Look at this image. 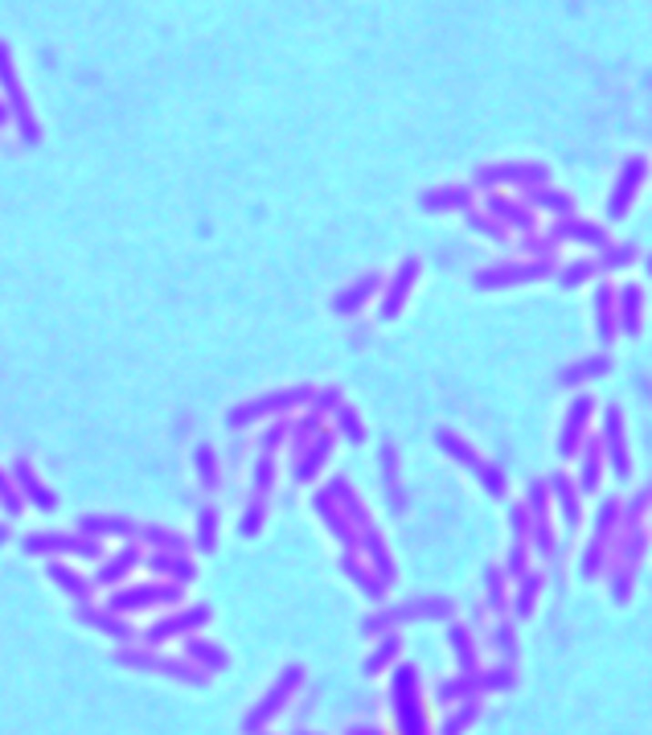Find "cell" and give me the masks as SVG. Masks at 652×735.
I'll use <instances>...</instances> for the list:
<instances>
[{"label": "cell", "instance_id": "6da1fadb", "mask_svg": "<svg viewBox=\"0 0 652 735\" xmlns=\"http://www.w3.org/2000/svg\"><path fill=\"white\" fill-rule=\"evenodd\" d=\"M0 87H5V99H9V108H5V111L17 119L21 140L37 144V140H42V128H37V116H34V108H29V99H25V87H21L17 70H13L9 46H0Z\"/></svg>", "mask_w": 652, "mask_h": 735}, {"label": "cell", "instance_id": "7a4b0ae2", "mask_svg": "<svg viewBox=\"0 0 652 735\" xmlns=\"http://www.w3.org/2000/svg\"><path fill=\"white\" fill-rule=\"evenodd\" d=\"M316 390L312 387H291V390H267L263 399H250V403H242V407H234L230 415H226V423L230 428H247V423H255V419H263V415H283L288 407H300V403H308Z\"/></svg>", "mask_w": 652, "mask_h": 735}, {"label": "cell", "instance_id": "3957f363", "mask_svg": "<svg viewBox=\"0 0 652 735\" xmlns=\"http://www.w3.org/2000/svg\"><path fill=\"white\" fill-rule=\"evenodd\" d=\"M435 444L443 448V452L452 456V461H460L468 472H476V477L484 481V489H488V493H493V497H504V477L493 469V464L484 461V456L476 452V448L468 444V440H460V436H455V431H447V428H435Z\"/></svg>", "mask_w": 652, "mask_h": 735}, {"label": "cell", "instance_id": "277c9868", "mask_svg": "<svg viewBox=\"0 0 652 735\" xmlns=\"http://www.w3.org/2000/svg\"><path fill=\"white\" fill-rule=\"evenodd\" d=\"M554 275V259H525V264H496V267H484L476 272V288L480 292H493V288H513V284H534V280H545Z\"/></svg>", "mask_w": 652, "mask_h": 735}, {"label": "cell", "instance_id": "5b68a950", "mask_svg": "<svg viewBox=\"0 0 652 735\" xmlns=\"http://www.w3.org/2000/svg\"><path fill=\"white\" fill-rule=\"evenodd\" d=\"M529 505H525V518H529V538L542 554H554V530H550V485L545 481H529Z\"/></svg>", "mask_w": 652, "mask_h": 735}, {"label": "cell", "instance_id": "8992f818", "mask_svg": "<svg viewBox=\"0 0 652 735\" xmlns=\"http://www.w3.org/2000/svg\"><path fill=\"white\" fill-rule=\"evenodd\" d=\"M550 169L545 165H534V160H517V165H488L476 173V185L480 190H496V185H545Z\"/></svg>", "mask_w": 652, "mask_h": 735}, {"label": "cell", "instance_id": "52a82bcc", "mask_svg": "<svg viewBox=\"0 0 652 735\" xmlns=\"http://www.w3.org/2000/svg\"><path fill=\"white\" fill-rule=\"evenodd\" d=\"M181 600V587L177 584H140V587H124V592L107 595L111 612H136V608H157V604H173Z\"/></svg>", "mask_w": 652, "mask_h": 735}, {"label": "cell", "instance_id": "ba28073f", "mask_svg": "<svg viewBox=\"0 0 652 735\" xmlns=\"http://www.w3.org/2000/svg\"><path fill=\"white\" fill-rule=\"evenodd\" d=\"M394 707H398V719H402V735H427L423 710H419V674L406 666L394 678Z\"/></svg>", "mask_w": 652, "mask_h": 735}, {"label": "cell", "instance_id": "9c48e42d", "mask_svg": "<svg viewBox=\"0 0 652 735\" xmlns=\"http://www.w3.org/2000/svg\"><path fill=\"white\" fill-rule=\"evenodd\" d=\"M29 554H83V559H99L103 546L91 534H29Z\"/></svg>", "mask_w": 652, "mask_h": 735}, {"label": "cell", "instance_id": "30bf717a", "mask_svg": "<svg viewBox=\"0 0 652 735\" xmlns=\"http://www.w3.org/2000/svg\"><path fill=\"white\" fill-rule=\"evenodd\" d=\"M300 682H304V674H300V666H288V669H283V674L271 682V690H267V699L259 702V707L247 715V723H242V731H259V727H263L267 719H275V710H280L283 702L291 699V690H296Z\"/></svg>", "mask_w": 652, "mask_h": 735}, {"label": "cell", "instance_id": "8fae6325", "mask_svg": "<svg viewBox=\"0 0 652 735\" xmlns=\"http://www.w3.org/2000/svg\"><path fill=\"white\" fill-rule=\"evenodd\" d=\"M644 177H648V160H644V157H632V160L624 165V173H619L616 190H611V202H607V218H611V223H619V218L627 214V206L636 202V193H640Z\"/></svg>", "mask_w": 652, "mask_h": 735}, {"label": "cell", "instance_id": "7c38bea8", "mask_svg": "<svg viewBox=\"0 0 652 735\" xmlns=\"http://www.w3.org/2000/svg\"><path fill=\"white\" fill-rule=\"evenodd\" d=\"M591 411H595V399H591V395H575V403L566 407V419H562V436H558L562 461H575L578 444H583V436H586V419H591Z\"/></svg>", "mask_w": 652, "mask_h": 735}, {"label": "cell", "instance_id": "4fadbf2b", "mask_svg": "<svg viewBox=\"0 0 652 735\" xmlns=\"http://www.w3.org/2000/svg\"><path fill=\"white\" fill-rule=\"evenodd\" d=\"M603 444H607L611 472H616L619 481H627L632 456H627V436H624V415H619V407H607V411H603Z\"/></svg>", "mask_w": 652, "mask_h": 735}, {"label": "cell", "instance_id": "5bb4252c", "mask_svg": "<svg viewBox=\"0 0 652 735\" xmlns=\"http://www.w3.org/2000/svg\"><path fill=\"white\" fill-rule=\"evenodd\" d=\"M419 255H406L402 259V267H398V275L390 280V288L382 292V321H394L398 313H402V305H406V296H411V288H414V280H419Z\"/></svg>", "mask_w": 652, "mask_h": 735}, {"label": "cell", "instance_id": "9a60e30c", "mask_svg": "<svg viewBox=\"0 0 652 735\" xmlns=\"http://www.w3.org/2000/svg\"><path fill=\"white\" fill-rule=\"evenodd\" d=\"M13 485H17V493H21V502H34L37 510H54L58 505V497L50 493V485H42V477L34 472V464L29 461H13Z\"/></svg>", "mask_w": 652, "mask_h": 735}, {"label": "cell", "instance_id": "2e32d148", "mask_svg": "<svg viewBox=\"0 0 652 735\" xmlns=\"http://www.w3.org/2000/svg\"><path fill=\"white\" fill-rule=\"evenodd\" d=\"M616 305H619V329L616 333L640 337V329H644V288L640 284H624V288L616 292Z\"/></svg>", "mask_w": 652, "mask_h": 735}, {"label": "cell", "instance_id": "e0dca14e", "mask_svg": "<svg viewBox=\"0 0 652 735\" xmlns=\"http://www.w3.org/2000/svg\"><path fill=\"white\" fill-rule=\"evenodd\" d=\"M550 239L554 243H586V247H607V231H599L595 223L586 218H558L550 226Z\"/></svg>", "mask_w": 652, "mask_h": 735}, {"label": "cell", "instance_id": "ac0fdd59", "mask_svg": "<svg viewBox=\"0 0 652 735\" xmlns=\"http://www.w3.org/2000/svg\"><path fill=\"white\" fill-rule=\"evenodd\" d=\"M209 620V608H185V612H177V616H165V620H157V625L148 628V641L157 645V641H168V637H181V633H193V628H201Z\"/></svg>", "mask_w": 652, "mask_h": 735}, {"label": "cell", "instance_id": "d6986e66", "mask_svg": "<svg viewBox=\"0 0 652 735\" xmlns=\"http://www.w3.org/2000/svg\"><path fill=\"white\" fill-rule=\"evenodd\" d=\"M124 666H136V669H157V674H173V678H185V682H201L198 669H189V661H168L160 653H119Z\"/></svg>", "mask_w": 652, "mask_h": 735}, {"label": "cell", "instance_id": "ffe728a7", "mask_svg": "<svg viewBox=\"0 0 652 735\" xmlns=\"http://www.w3.org/2000/svg\"><path fill=\"white\" fill-rule=\"evenodd\" d=\"M595 337L599 346L616 341V288L611 284H595Z\"/></svg>", "mask_w": 652, "mask_h": 735}, {"label": "cell", "instance_id": "44dd1931", "mask_svg": "<svg viewBox=\"0 0 652 735\" xmlns=\"http://www.w3.org/2000/svg\"><path fill=\"white\" fill-rule=\"evenodd\" d=\"M378 292H382V275L370 272V275H362L357 284L341 288L337 300H332V308H337V313H357V308H365L370 305V296H378Z\"/></svg>", "mask_w": 652, "mask_h": 735}, {"label": "cell", "instance_id": "7402d4cb", "mask_svg": "<svg viewBox=\"0 0 652 735\" xmlns=\"http://www.w3.org/2000/svg\"><path fill=\"white\" fill-rule=\"evenodd\" d=\"M616 513H619V505L616 502H607L599 510V530H595V543H591V551H586V563H583V575H599V563H603V543L611 538V530H616Z\"/></svg>", "mask_w": 652, "mask_h": 735}, {"label": "cell", "instance_id": "603a6c76", "mask_svg": "<svg viewBox=\"0 0 652 735\" xmlns=\"http://www.w3.org/2000/svg\"><path fill=\"white\" fill-rule=\"evenodd\" d=\"M488 210H493V218H501V223H509L513 231L529 234L534 231V210H525L521 202L513 198H501V193H488Z\"/></svg>", "mask_w": 652, "mask_h": 735}, {"label": "cell", "instance_id": "cb8c5ba5", "mask_svg": "<svg viewBox=\"0 0 652 735\" xmlns=\"http://www.w3.org/2000/svg\"><path fill=\"white\" fill-rule=\"evenodd\" d=\"M329 452H332V436H329V431H316V436H312V448H308V452L300 456V464H296V481H312L316 472L324 469Z\"/></svg>", "mask_w": 652, "mask_h": 735}, {"label": "cell", "instance_id": "d4e9b609", "mask_svg": "<svg viewBox=\"0 0 652 735\" xmlns=\"http://www.w3.org/2000/svg\"><path fill=\"white\" fill-rule=\"evenodd\" d=\"M78 530H83V534H91V538H99V534L132 538V534H136V522L111 518V513H87V518H78Z\"/></svg>", "mask_w": 652, "mask_h": 735}, {"label": "cell", "instance_id": "484cf974", "mask_svg": "<svg viewBox=\"0 0 652 735\" xmlns=\"http://www.w3.org/2000/svg\"><path fill=\"white\" fill-rule=\"evenodd\" d=\"M607 370H611V357L595 354V357H583V362L566 366V370L558 374V382L562 387H578V382H591V378H599V374H607Z\"/></svg>", "mask_w": 652, "mask_h": 735}, {"label": "cell", "instance_id": "4316f807", "mask_svg": "<svg viewBox=\"0 0 652 735\" xmlns=\"http://www.w3.org/2000/svg\"><path fill=\"white\" fill-rule=\"evenodd\" d=\"M419 202L423 210H468L472 190L468 185H447V190H427Z\"/></svg>", "mask_w": 652, "mask_h": 735}, {"label": "cell", "instance_id": "83f0119b", "mask_svg": "<svg viewBox=\"0 0 652 735\" xmlns=\"http://www.w3.org/2000/svg\"><path fill=\"white\" fill-rule=\"evenodd\" d=\"M148 567H157L160 575H168V579H177V584H189L193 575H198V567H193L185 554H173V551H157V554H148Z\"/></svg>", "mask_w": 652, "mask_h": 735}, {"label": "cell", "instance_id": "f1b7e54d", "mask_svg": "<svg viewBox=\"0 0 652 735\" xmlns=\"http://www.w3.org/2000/svg\"><path fill=\"white\" fill-rule=\"evenodd\" d=\"M575 202L558 190H545V185H525V210H550V214H570Z\"/></svg>", "mask_w": 652, "mask_h": 735}, {"label": "cell", "instance_id": "f546056e", "mask_svg": "<svg viewBox=\"0 0 652 735\" xmlns=\"http://www.w3.org/2000/svg\"><path fill=\"white\" fill-rule=\"evenodd\" d=\"M545 485L554 489V497H558L562 505V518H566V526H578V518H583V505H578V493H575V481L566 477V472H558L554 481H545Z\"/></svg>", "mask_w": 652, "mask_h": 735}, {"label": "cell", "instance_id": "4dcf8cb0", "mask_svg": "<svg viewBox=\"0 0 652 735\" xmlns=\"http://www.w3.org/2000/svg\"><path fill=\"white\" fill-rule=\"evenodd\" d=\"M136 563H140V551H136V546H124V551H119V554H111V559L99 567V575H95V584H103V587L119 584V579H124L127 571L136 567Z\"/></svg>", "mask_w": 652, "mask_h": 735}, {"label": "cell", "instance_id": "1f68e13d", "mask_svg": "<svg viewBox=\"0 0 652 735\" xmlns=\"http://www.w3.org/2000/svg\"><path fill=\"white\" fill-rule=\"evenodd\" d=\"M316 510H321V518L329 522V530L341 538V543H345V546H353V543H357V530H353V522H349L345 513H337V510H332V497H329V493H316Z\"/></svg>", "mask_w": 652, "mask_h": 735}, {"label": "cell", "instance_id": "d6a6232c", "mask_svg": "<svg viewBox=\"0 0 652 735\" xmlns=\"http://www.w3.org/2000/svg\"><path fill=\"white\" fill-rule=\"evenodd\" d=\"M382 472H386L390 505L402 513V510H406V497H402V485H398V448H394V444H382Z\"/></svg>", "mask_w": 652, "mask_h": 735}, {"label": "cell", "instance_id": "836d02e7", "mask_svg": "<svg viewBox=\"0 0 652 735\" xmlns=\"http://www.w3.org/2000/svg\"><path fill=\"white\" fill-rule=\"evenodd\" d=\"M583 448V477H578V489L583 493H595V485H599V472H603V452H599V440H586Z\"/></svg>", "mask_w": 652, "mask_h": 735}, {"label": "cell", "instance_id": "e575fe53", "mask_svg": "<svg viewBox=\"0 0 652 735\" xmlns=\"http://www.w3.org/2000/svg\"><path fill=\"white\" fill-rule=\"evenodd\" d=\"M46 575H50L58 587H66V595H75V600L87 604V595H91V579H83L78 571L62 567V563H50V567H46Z\"/></svg>", "mask_w": 652, "mask_h": 735}, {"label": "cell", "instance_id": "d590c367", "mask_svg": "<svg viewBox=\"0 0 652 735\" xmlns=\"http://www.w3.org/2000/svg\"><path fill=\"white\" fill-rule=\"evenodd\" d=\"M185 657H193L201 669H226V649L209 641H189L185 645Z\"/></svg>", "mask_w": 652, "mask_h": 735}, {"label": "cell", "instance_id": "8d00e7d4", "mask_svg": "<svg viewBox=\"0 0 652 735\" xmlns=\"http://www.w3.org/2000/svg\"><path fill=\"white\" fill-rule=\"evenodd\" d=\"M78 616L87 620V625H95L99 633H107V637H119V641H127L132 637V625H124L119 616H111V612H95V608H83Z\"/></svg>", "mask_w": 652, "mask_h": 735}, {"label": "cell", "instance_id": "74e56055", "mask_svg": "<svg viewBox=\"0 0 652 735\" xmlns=\"http://www.w3.org/2000/svg\"><path fill=\"white\" fill-rule=\"evenodd\" d=\"M136 534L144 538V543L160 546V551H173V554H185V538L173 534V530H160V526H136Z\"/></svg>", "mask_w": 652, "mask_h": 735}, {"label": "cell", "instance_id": "f35d334b", "mask_svg": "<svg viewBox=\"0 0 652 735\" xmlns=\"http://www.w3.org/2000/svg\"><path fill=\"white\" fill-rule=\"evenodd\" d=\"M332 415H337V428H341V436L349 440V444H362L365 440V428H362V419H357V411L349 403H341V407H332Z\"/></svg>", "mask_w": 652, "mask_h": 735}, {"label": "cell", "instance_id": "ab89813d", "mask_svg": "<svg viewBox=\"0 0 652 735\" xmlns=\"http://www.w3.org/2000/svg\"><path fill=\"white\" fill-rule=\"evenodd\" d=\"M193 461H198V477H201V489H218V456L209 444H198V452H193Z\"/></svg>", "mask_w": 652, "mask_h": 735}, {"label": "cell", "instance_id": "60d3db41", "mask_svg": "<svg viewBox=\"0 0 652 735\" xmlns=\"http://www.w3.org/2000/svg\"><path fill=\"white\" fill-rule=\"evenodd\" d=\"M214 543H218V510L206 505L198 513V551H214Z\"/></svg>", "mask_w": 652, "mask_h": 735}, {"label": "cell", "instance_id": "b9f144b4", "mask_svg": "<svg viewBox=\"0 0 652 735\" xmlns=\"http://www.w3.org/2000/svg\"><path fill=\"white\" fill-rule=\"evenodd\" d=\"M341 567H345L349 575H353L357 584H362V592H365V595H373V600H382V587H386V584H382L378 575H370V571H365L357 559H341Z\"/></svg>", "mask_w": 652, "mask_h": 735}, {"label": "cell", "instance_id": "7bdbcfd3", "mask_svg": "<svg viewBox=\"0 0 652 735\" xmlns=\"http://www.w3.org/2000/svg\"><path fill=\"white\" fill-rule=\"evenodd\" d=\"M595 272H599V267H595L591 259H578V264L562 267V272H558V284H562V288H578V284H586Z\"/></svg>", "mask_w": 652, "mask_h": 735}, {"label": "cell", "instance_id": "ee69618b", "mask_svg": "<svg viewBox=\"0 0 652 735\" xmlns=\"http://www.w3.org/2000/svg\"><path fill=\"white\" fill-rule=\"evenodd\" d=\"M537 587H542V575H525V579H521V592H517V616H529V612H534Z\"/></svg>", "mask_w": 652, "mask_h": 735}, {"label": "cell", "instance_id": "f6af8a7d", "mask_svg": "<svg viewBox=\"0 0 652 735\" xmlns=\"http://www.w3.org/2000/svg\"><path fill=\"white\" fill-rule=\"evenodd\" d=\"M271 477H275V461H271V452H263V461H259V469H255V502H267Z\"/></svg>", "mask_w": 652, "mask_h": 735}, {"label": "cell", "instance_id": "bcb514c9", "mask_svg": "<svg viewBox=\"0 0 652 735\" xmlns=\"http://www.w3.org/2000/svg\"><path fill=\"white\" fill-rule=\"evenodd\" d=\"M632 259H636V247H607L595 267H603V272H616V267H627Z\"/></svg>", "mask_w": 652, "mask_h": 735}, {"label": "cell", "instance_id": "7dc6e473", "mask_svg": "<svg viewBox=\"0 0 652 735\" xmlns=\"http://www.w3.org/2000/svg\"><path fill=\"white\" fill-rule=\"evenodd\" d=\"M468 226H472V231H480L484 239H493V243H509V234H504L501 226L493 223V218H480L476 210H468Z\"/></svg>", "mask_w": 652, "mask_h": 735}, {"label": "cell", "instance_id": "c3c4849f", "mask_svg": "<svg viewBox=\"0 0 652 735\" xmlns=\"http://www.w3.org/2000/svg\"><path fill=\"white\" fill-rule=\"evenodd\" d=\"M394 653H398V637H386V641H382V649H373V657L365 661V669H370V674H378V669H386Z\"/></svg>", "mask_w": 652, "mask_h": 735}, {"label": "cell", "instance_id": "681fc988", "mask_svg": "<svg viewBox=\"0 0 652 735\" xmlns=\"http://www.w3.org/2000/svg\"><path fill=\"white\" fill-rule=\"evenodd\" d=\"M452 645H455V657H460V666L464 669H476V653H472L468 633H464V628H452Z\"/></svg>", "mask_w": 652, "mask_h": 735}, {"label": "cell", "instance_id": "f907efd6", "mask_svg": "<svg viewBox=\"0 0 652 735\" xmlns=\"http://www.w3.org/2000/svg\"><path fill=\"white\" fill-rule=\"evenodd\" d=\"M0 505H5L9 513H21V493H17V485H13L9 472H0Z\"/></svg>", "mask_w": 652, "mask_h": 735}, {"label": "cell", "instance_id": "816d5d0a", "mask_svg": "<svg viewBox=\"0 0 652 735\" xmlns=\"http://www.w3.org/2000/svg\"><path fill=\"white\" fill-rule=\"evenodd\" d=\"M476 715H480V707H476V702H468V707H464V710H455V715L447 719L443 735H460L464 727H468V723H472V719H476Z\"/></svg>", "mask_w": 652, "mask_h": 735}, {"label": "cell", "instance_id": "f5cc1de1", "mask_svg": "<svg viewBox=\"0 0 652 735\" xmlns=\"http://www.w3.org/2000/svg\"><path fill=\"white\" fill-rule=\"evenodd\" d=\"M291 428H296V448H300V444H308V440H312L316 431H321V411L304 415V419H300V423H291Z\"/></svg>", "mask_w": 652, "mask_h": 735}, {"label": "cell", "instance_id": "db71d44e", "mask_svg": "<svg viewBox=\"0 0 652 735\" xmlns=\"http://www.w3.org/2000/svg\"><path fill=\"white\" fill-rule=\"evenodd\" d=\"M312 403H316V411H332V407H341V390H332V387L316 390Z\"/></svg>", "mask_w": 652, "mask_h": 735}, {"label": "cell", "instance_id": "11a10c76", "mask_svg": "<svg viewBox=\"0 0 652 735\" xmlns=\"http://www.w3.org/2000/svg\"><path fill=\"white\" fill-rule=\"evenodd\" d=\"M283 436H288V423H275V428L263 436V452H271V448H280V444H283Z\"/></svg>", "mask_w": 652, "mask_h": 735}, {"label": "cell", "instance_id": "9f6ffc18", "mask_svg": "<svg viewBox=\"0 0 652 735\" xmlns=\"http://www.w3.org/2000/svg\"><path fill=\"white\" fill-rule=\"evenodd\" d=\"M554 247H558V243H554L550 234H545V239H525V251H534V255H550Z\"/></svg>", "mask_w": 652, "mask_h": 735}, {"label": "cell", "instance_id": "6f0895ef", "mask_svg": "<svg viewBox=\"0 0 652 735\" xmlns=\"http://www.w3.org/2000/svg\"><path fill=\"white\" fill-rule=\"evenodd\" d=\"M496 645H501L509 657H513V649H517V645H513V633H509V628H496Z\"/></svg>", "mask_w": 652, "mask_h": 735}, {"label": "cell", "instance_id": "680465c9", "mask_svg": "<svg viewBox=\"0 0 652 735\" xmlns=\"http://www.w3.org/2000/svg\"><path fill=\"white\" fill-rule=\"evenodd\" d=\"M5 538H9V530H5V526H0V543H5Z\"/></svg>", "mask_w": 652, "mask_h": 735}, {"label": "cell", "instance_id": "91938a15", "mask_svg": "<svg viewBox=\"0 0 652 735\" xmlns=\"http://www.w3.org/2000/svg\"><path fill=\"white\" fill-rule=\"evenodd\" d=\"M5 119H9V111H5V108H0V124H5Z\"/></svg>", "mask_w": 652, "mask_h": 735}]
</instances>
